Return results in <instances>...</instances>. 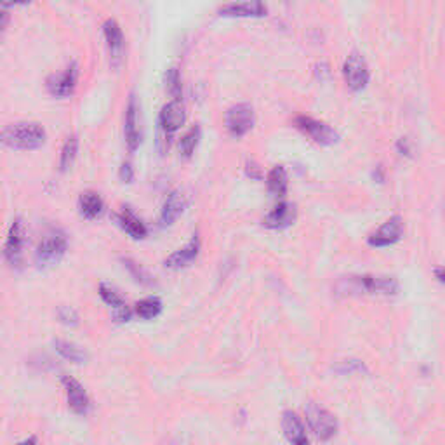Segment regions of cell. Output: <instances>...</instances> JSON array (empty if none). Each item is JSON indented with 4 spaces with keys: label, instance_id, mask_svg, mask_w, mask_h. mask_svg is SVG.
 Returning a JSON list of instances; mask_svg holds the SVG:
<instances>
[{
    "label": "cell",
    "instance_id": "6da1fadb",
    "mask_svg": "<svg viewBox=\"0 0 445 445\" xmlns=\"http://www.w3.org/2000/svg\"><path fill=\"white\" fill-rule=\"evenodd\" d=\"M338 294H383L395 296L399 292V282L393 277H376V275H352L345 277L336 285Z\"/></svg>",
    "mask_w": 445,
    "mask_h": 445
},
{
    "label": "cell",
    "instance_id": "7a4b0ae2",
    "mask_svg": "<svg viewBox=\"0 0 445 445\" xmlns=\"http://www.w3.org/2000/svg\"><path fill=\"white\" fill-rule=\"evenodd\" d=\"M2 141L16 150H37L46 143V131L37 122H16L6 125Z\"/></svg>",
    "mask_w": 445,
    "mask_h": 445
},
{
    "label": "cell",
    "instance_id": "3957f363",
    "mask_svg": "<svg viewBox=\"0 0 445 445\" xmlns=\"http://www.w3.org/2000/svg\"><path fill=\"white\" fill-rule=\"evenodd\" d=\"M68 249L66 235L60 230L47 233L42 240H40L39 247L35 251V261L40 268L53 266V264L60 263L61 257L64 256Z\"/></svg>",
    "mask_w": 445,
    "mask_h": 445
},
{
    "label": "cell",
    "instance_id": "277c9868",
    "mask_svg": "<svg viewBox=\"0 0 445 445\" xmlns=\"http://www.w3.org/2000/svg\"><path fill=\"white\" fill-rule=\"evenodd\" d=\"M305 412H307V421L310 424L311 431L320 440L325 442L334 437L336 431H338V421H336L334 414H331L327 409H324V407L315 402L308 403Z\"/></svg>",
    "mask_w": 445,
    "mask_h": 445
},
{
    "label": "cell",
    "instance_id": "5b68a950",
    "mask_svg": "<svg viewBox=\"0 0 445 445\" xmlns=\"http://www.w3.org/2000/svg\"><path fill=\"white\" fill-rule=\"evenodd\" d=\"M343 73H345L346 84L353 91H362L369 84V64H367L365 57L356 51L349 53V56L346 57L345 64H343Z\"/></svg>",
    "mask_w": 445,
    "mask_h": 445
},
{
    "label": "cell",
    "instance_id": "8992f818",
    "mask_svg": "<svg viewBox=\"0 0 445 445\" xmlns=\"http://www.w3.org/2000/svg\"><path fill=\"white\" fill-rule=\"evenodd\" d=\"M294 124L296 127L301 129L305 134L310 136V138L314 139L315 143H318V145H324V146L334 145V143H338L339 139V134L331 127V125L325 124V122L322 120H317V118L307 117V115H298V117L294 118Z\"/></svg>",
    "mask_w": 445,
    "mask_h": 445
},
{
    "label": "cell",
    "instance_id": "52a82bcc",
    "mask_svg": "<svg viewBox=\"0 0 445 445\" xmlns=\"http://www.w3.org/2000/svg\"><path fill=\"white\" fill-rule=\"evenodd\" d=\"M226 129L235 138H242L254 125V108L249 103H237L226 111Z\"/></svg>",
    "mask_w": 445,
    "mask_h": 445
},
{
    "label": "cell",
    "instance_id": "ba28073f",
    "mask_svg": "<svg viewBox=\"0 0 445 445\" xmlns=\"http://www.w3.org/2000/svg\"><path fill=\"white\" fill-rule=\"evenodd\" d=\"M79 79V66L77 63H71L60 73H53L47 79V91L56 98H68L73 94Z\"/></svg>",
    "mask_w": 445,
    "mask_h": 445
},
{
    "label": "cell",
    "instance_id": "9c48e42d",
    "mask_svg": "<svg viewBox=\"0 0 445 445\" xmlns=\"http://www.w3.org/2000/svg\"><path fill=\"white\" fill-rule=\"evenodd\" d=\"M403 235V219L400 216H392L386 219L376 232L370 233L369 246L388 247L399 242Z\"/></svg>",
    "mask_w": 445,
    "mask_h": 445
},
{
    "label": "cell",
    "instance_id": "30bf717a",
    "mask_svg": "<svg viewBox=\"0 0 445 445\" xmlns=\"http://www.w3.org/2000/svg\"><path fill=\"white\" fill-rule=\"evenodd\" d=\"M25 237H26V226L25 221L21 217H16L12 221L11 228H9L8 240H6L4 246V256L9 263L15 266V264H19L23 254V247H25Z\"/></svg>",
    "mask_w": 445,
    "mask_h": 445
},
{
    "label": "cell",
    "instance_id": "8fae6325",
    "mask_svg": "<svg viewBox=\"0 0 445 445\" xmlns=\"http://www.w3.org/2000/svg\"><path fill=\"white\" fill-rule=\"evenodd\" d=\"M63 386L64 392H66L68 407L79 416H86L91 409V400L84 386L77 379L70 378V376H63Z\"/></svg>",
    "mask_w": 445,
    "mask_h": 445
},
{
    "label": "cell",
    "instance_id": "7c38bea8",
    "mask_svg": "<svg viewBox=\"0 0 445 445\" xmlns=\"http://www.w3.org/2000/svg\"><path fill=\"white\" fill-rule=\"evenodd\" d=\"M185 107L181 100H172L167 105H164L158 115V124L164 131L165 136H172L183 124H185Z\"/></svg>",
    "mask_w": 445,
    "mask_h": 445
},
{
    "label": "cell",
    "instance_id": "4fadbf2b",
    "mask_svg": "<svg viewBox=\"0 0 445 445\" xmlns=\"http://www.w3.org/2000/svg\"><path fill=\"white\" fill-rule=\"evenodd\" d=\"M298 216V209L291 202H280L263 217V225L271 230H282L291 226Z\"/></svg>",
    "mask_w": 445,
    "mask_h": 445
},
{
    "label": "cell",
    "instance_id": "5bb4252c",
    "mask_svg": "<svg viewBox=\"0 0 445 445\" xmlns=\"http://www.w3.org/2000/svg\"><path fill=\"white\" fill-rule=\"evenodd\" d=\"M125 141H127L129 150L136 152V148L141 143V131H139V105L134 94H131L125 111Z\"/></svg>",
    "mask_w": 445,
    "mask_h": 445
},
{
    "label": "cell",
    "instance_id": "9a60e30c",
    "mask_svg": "<svg viewBox=\"0 0 445 445\" xmlns=\"http://www.w3.org/2000/svg\"><path fill=\"white\" fill-rule=\"evenodd\" d=\"M199 253H200V239L199 235H193V239L190 240L185 247L174 251V253L164 261V264L165 268H171V270H181V268L190 266V264L199 257Z\"/></svg>",
    "mask_w": 445,
    "mask_h": 445
},
{
    "label": "cell",
    "instance_id": "2e32d148",
    "mask_svg": "<svg viewBox=\"0 0 445 445\" xmlns=\"http://www.w3.org/2000/svg\"><path fill=\"white\" fill-rule=\"evenodd\" d=\"M282 430H284L285 438L292 445H310L303 421L292 410H285L284 416H282Z\"/></svg>",
    "mask_w": 445,
    "mask_h": 445
},
{
    "label": "cell",
    "instance_id": "e0dca14e",
    "mask_svg": "<svg viewBox=\"0 0 445 445\" xmlns=\"http://www.w3.org/2000/svg\"><path fill=\"white\" fill-rule=\"evenodd\" d=\"M186 207V195L181 190H174L169 193V197L165 199L164 207L161 210V225L162 226H171L183 212Z\"/></svg>",
    "mask_w": 445,
    "mask_h": 445
},
{
    "label": "cell",
    "instance_id": "ac0fdd59",
    "mask_svg": "<svg viewBox=\"0 0 445 445\" xmlns=\"http://www.w3.org/2000/svg\"><path fill=\"white\" fill-rule=\"evenodd\" d=\"M100 296L105 303L110 305V307L113 308V317L117 318L118 322H127L129 318H131V310L127 308L125 300L122 298V294L117 291V289L111 287V285L108 284H101Z\"/></svg>",
    "mask_w": 445,
    "mask_h": 445
},
{
    "label": "cell",
    "instance_id": "d6986e66",
    "mask_svg": "<svg viewBox=\"0 0 445 445\" xmlns=\"http://www.w3.org/2000/svg\"><path fill=\"white\" fill-rule=\"evenodd\" d=\"M266 6L260 0H253V2H233V4H226L219 9L223 16H240V18H261L266 16Z\"/></svg>",
    "mask_w": 445,
    "mask_h": 445
},
{
    "label": "cell",
    "instance_id": "ffe728a7",
    "mask_svg": "<svg viewBox=\"0 0 445 445\" xmlns=\"http://www.w3.org/2000/svg\"><path fill=\"white\" fill-rule=\"evenodd\" d=\"M115 217H117L118 226H120L127 235H131L132 239H145V237L148 235V230H146L145 223H143L129 207H124Z\"/></svg>",
    "mask_w": 445,
    "mask_h": 445
},
{
    "label": "cell",
    "instance_id": "44dd1931",
    "mask_svg": "<svg viewBox=\"0 0 445 445\" xmlns=\"http://www.w3.org/2000/svg\"><path fill=\"white\" fill-rule=\"evenodd\" d=\"M103 33H105V40H107V46L110 49L111 57L117 63L120 60L122 49H124V35H122V28L115 19H107L103 25Z\"/></svg>",
    "mask_w": 445,
    "mask_h": 445
},
{
    "label": "cell",
    "instance_id": "7402d4cb",
    "mask_svg": "<svg viewBox=\"0 0 445 445\" xmlns=\"http://www.w3.org/2000/svg\"><path fill=\"white\" fill-rule=\"evenodd\" d=\"M105 209L103 199L98 192H84L79 197V210L86 219H94V217L101 216Z\"/></svg>",
    "mask_w": 445,
    "mask_h": 445
},
{
    "label": "cell",
    "instance_id": "603a6c76",
    "mask_svg": "<svg viewBox=\"0 0 445 445\" xmlns=\"http://www.w3.org/2000/svg\"><path fill=\"white\" fill-rule=\"evenodd\" d=\"M266 185H268V190H270L271 195L284 197L285 193H287L289 178H287V171H285L284 165H275V167L268 172Z\"/></svg>",
    "mask_w": 445,
    "mask_h": 445
},
{
    "label": "cell",
    "instance_id": "cb8c5ba5",
    "mask_svg": "<svg viewBox=\"0 0 445 445\" xmlns=\"http://www.w3.org/2000/svg\"><path fill=\"white\" fill-rule=\"evenodd\" d=\"M54 346H56V352L60 353L63 358L70 360V362L84 363L87 360L86 349L80 348V346L75 345V343L64 341V339H56V341H54Z\"/></svg>",
    "mask_w": 445,
    "mask_h": 445
},
{
    "label": "cell",
    "instance_id": "d4e9b609",
    "mask_svg": "<svg viewBox=\"0 0 445 445\" xmlns=\"http://www.w3.org/2000/svg\"><path fill=\"white\" fill-rule=\"evenodd\" d=\"M162 311V301L158 300L157 296H150V298H145L139 303H136V314L139 315L145 320H150V318L158 317Z\"/></svg>",
    "mask_w": 445,
    "mask_h": 445
},
{
    "label": "cell",
    "instance_id": "484cf974",
    "mask_svg": "<svg viewBox=\"0 0 445 445\" xmlns=\"http://www.w3.org/2000/svg\"><path fill=\"white\" fill-rule=\"evenodd\" d=\"M200 134H202L200 125H193V127H190L188 131L185 132V136L179 139V152H181L183 157H192L197 145H199L200 141Z\"/></svg>",
    "mask_w": 445,
    "mask_h": 445
},
{
    "label": "cell",
    "instance_id": "4316f807",
    "mask_svg": "<svg viewBox=\"0 0 445 445\" xmlns=\"http://www.w3.org/2000/svg\"><path fill=\"white\" fill-rule=\"evenodd\" d=\"M77 152H79V139L77 136H68L66 141H64L63 148H61V161H60V167L61 171H66L73 161L77 157Z\"/></svg>",
    "mask_w": 445,
    "mask_h": 445
},
{
    "label": "cell",
    "instance_id": "83f0119b",
    "mask_svg": "<svg viewBox=\"0 0 445 445\" xmlns=\"http://www.w3.org/2000/svg\"><path fill=\"white\" fill-rule=\"evenodd\" d=\"M124 264H125V268L131 271L132 277L136 278V282H139V284H143V285H155V280L152 278V275L148 273L146 270H143L138 263H134L132 260H124Z\"/></svg>",
    "mask_w": 445,
    "mask_h": 445
},
{
    "label": "cell",
    "instance_id": "f1b7e54d",
    "mask_svg": "<svg viewBox=\"0 0 445 445\" xmlns=\"http://www.w3.org/2000/svg\"><path fill=\"white\" fill-rule=\"evenodd\" d=\"M165 89L171 94L174 100H179V94H181V79H179V71L176 68H171L165 73Z\"/></svg>",
    "mask_w": 445,
    "mask_h": 445
},
{
    "label": "cell",
    "instance_id": "f546056e",
    "mask_svg": "<svg viewBox=\"0 0 445 445\" xmlns=\"http://www.w3.org/2000/svg\"><path fill=\"white\" fill-rule=\"evenodd\" d=\"M57 318H60L61 324L71 325V327H73V325H79V322H80L79 314H77V311L70 307L57 308Z\"/></svg>",
    "mask_w": 445,
    "mask_h": 445
},
{
    "label": "cell",
    "instance_id": "4dcf8cb0",
    "mask_svg": "<svg viewBox=\"0 0 445 445\" xmlns=\"http://www.w3.org/2000/svg\"><path fill=\"white\" fill-rule=\"evenodd\" d=\"M336 370L341 372V374H352V372H363V370L367 369L358 360H343V362H339L338 365H336Z\"/></svg>",
    "mask_w": 445,
    "mask_h": 445
},
{
    "label": "cell",
    "instance_id": "1f68e13d",
    "mask_svg": "<svg viewBox=\"0 0 445 445\" xmlns=\"http://www.w3.org/2000/svg\"><path fill=\"white\" fill-rule=\"evenodd\" d=\"M246 172L247 176H251L253 179H263V171H261V167L254 161H247Z\"/></svg>",
    "mask_w": 445,
    "mask_h": 445
},
{
    "label": "cell",
    "instance_id": "d6a6232c",
    "mask_svg": "<svg viewBox=\"0 0 445 445\" xmlns=\"http://www.w3.org/2000/svg\"><path fill=\"white\" fill-rule=\"evenodd\" d=\"M118 174H120V179L124 183H131L132 179H134V171H132V165L129 164V162H124V164H122L120 172H118Z\"/></svg>",
    "mask_w": 445,
    "mask_h": 445
},
{
    "label": "cell",
    "instance_id": "836d02e7",
    "mask_svg": "<svg viewBox=\"0 0 445 445\" xmlns=\"http://www.w3.org/2000/svg\"><path fill=\"white\" fill-rule=\"evenodd\" d=\"M397 148H399L400 155H410V143L407 138L399 139V143H397Z\"/></svg>",
    "mask_w": 445,
    "mask_h": 445
},
{
    "label": "cell",
    "instance_id": "e575fe53",
    "mask_svg": "<svg viewBox=\"0 0 445 445\" xmlns=\"http://www.w3.org/2000/svg\"><path fill=\"white\" fill-rule=\"evenodd\" d=\"M374 179H378L379 183L385 181V169H383V165H378L374 171Z\"/></svg>",
    "mask_w": 445,
    "mask_h": 445
},
{
    "label": "cell",
    "instance_id": "d590c367",
    "mask_svg": "<svg viewBox=\"0 0 445 445\" xmlns=\"http://www.w3.org/2000/svg\"><path fill=\"white\" fill-rule=\"evenodd\" d=\"M435 277H437V280L440 282V284L445 285V268H437V270H435Z\"/></svg>",
    "mask_w": 445,
    "mask_h": 445
},
{
    "label": "cell",
    "instance_id": "8d00e7d4",
    "mask_svg": "<svg viewBox=\"0 0 445 445\" xmlns=\"http://www.w3.org/2000/svg\"><path fill=\"white\" fill-rule=\"evenodd\" d=\"M18 445H37V438L35 437H30V438H25L23 442H19Z\"/></svg>",
    "mask_w": 445,
    "mask_h": 445
}]
</instances>
